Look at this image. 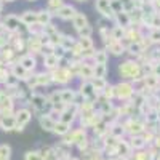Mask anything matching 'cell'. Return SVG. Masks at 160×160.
I'll return each mask as SVG.
<instances>
[{"mask_svg": "<svg viewBox=\"0 0 160 160\" xmlns=\"http://www.w3.org/2000/svg\"><path fill=\"white\" fill-rule=\"evenodd\" d=\"M42 62H43V69L48 71V72H51V71H55L56 68H59L61 59L51 53V55H43L42 56Z\"/></svg>", "mask_w": 160, "mask_h": 160, "instance_id": "obj_15", "label": "cell"}, {"mask_svg": "<svg viewBox=\"0 0 160 160\" xmlns=\"http://www.w3.org/2000/svg\"><path fill=\"white\" fill-rule=\"evenodd\" d=\"M2 24L5 26L7 32L16 34L22 22H21V19H19V15H16V13H8V15L2 16Z\"/></svg>", "mask_w": 160, "mask_h": 160, "instance_id": "obj_6", "label": "cell"}, {"mask_svg": "<svg viewBox=\"0 0 160 160\" xmlns=\"http://www.w3.org/2000/svg\"><path fill=\"white\" fill-rule=\"evenodd\" d=\"M125 32H127V29L122 28V26H117L115 24V26H112V28H111V37L114 40H123Z\"/></svg>", "mask_w": 160, "mask_h": 160, "instance_id": "obj_27", "label": "cell"}, {"mask_svg": "<svg viewBox=\"0 0 160 160\" xmlns=\"http://www.w3.org/2000/svg\"><path fill=\"white\" fill-rule=\"evenodd\" d=\"M56 123V118H53L50 114H43V115H38V125L43 131H50L53 133V128H55Z\"/></svg>", "mask_w": 160, "mask_h": 160, "instance_id": "obj_17", "label": "cell"}, {"mask_svg": "<svg viewBox=\"0 0 160 160\" xmlns=\"http://www.w3.org/2000/svg\"><path fill=\"white\" fill-rule=\"evenodd\" d=\"M26 2H31L32 3V2H38V0H26Z\"/></svg>", "mask_w": 160, "mask_h": 160, "instance_id": "obj_47", "label": "cell"}, {"mask_svg": "<svg viewBox=\"0 0 160 160\" xmlns=\"http://www.w3.org/2000/svg\"><path fill=\"white\" fill-rule=\"evenodd\" d=\"M10 47L15 50L18 55H22L28 48V37H22V35H18V34H11V38H10Z\"/></svg>", "mask_w": 160, "mask_h": 160, "instance_id": "obj_11", "label": "cell"}, {"mask_svg": "<svg viewBox=\"0 0 160 160\" xmlns=\"http://www.w3.org/2000/svg\"><path fill=\"white\" fill-rule=\"evenodd\" d=\"M77 42V38L75 37H72V35H69V34H62L61 32V47H64L66 50H71L72 48V45Z\"/></svg>", "mask_w": 160, "mask_h": 160, "instance_id": "obj_26", "label": "cell"}, {"mask_svg": "<svg viewBox=\"0 0 160 160\" xmlns=\"http://www.w3.org/2000/svg\"><path fill=\"white\" fill-rule=\"evenodd\" d=\"M71 130H72V125L62 122V120H56L55 128H53V133H55V135H58V136H66Z\"/></svg>", "mask_w": 160, "mask_h": 160, "instance_id": "obj_23", "label": "cell"}, {"mask_svg": "<svg viewBox=\"0 0 160 160\" xmlns=\"http://www.w3.org/2000/svg\"><path fill=\"white\" fill-rule=\"evenodd\" d=\"M21 85V82H19V78L18 77H15L11 72H10V75L7 77V80H5V83H3V88H16V87H19Z\"/></svg>", "mask_w": 160, "mask_h": 160, "instance_id": "obj_32", "label": "cell"}, {"mask_svg": "<svg viewBox=\"0 0 160 160\" xmlns=\"http://www.w3.org/2000/svg\"><path fill=\"white\" fill-rule=\"evenodd\" d=\"M135 95V87H133L128 80H122L115 85V99L120 101H130Z\"/></svg>", "mask_w": 160, "mask_h": 160, "instance_id": "obj_3", "label": "cell"}, {"mask_svg": "<svg viewBox=\"0 0 160 160\" xmlns=\"http://www.w3.org/2000/svg\"><path fill=\"white\" fill-rule=\"evenodd\" d=\"M77 40H78L80 47H82L83 50H91V48H95V42H93V37H90V38H77Z\"/></svg>", "mask_w": 160, "mask_h": 160, "instance_id": "obj_35", "label": "cell"}, {"mask_svg": "<svg viewBox=\"0 0 160 160\" xmlns=\"http://www.w3.org/2000/svg\"><path fill=\"white\" fill-rule=\"evenodd\" d=\"M149 38L152 40V42H160V29L152 31V32H151V35H149Z\"/></svg>", "mask_w": 160, "mask_h": 160, "instance_id": "obj_41", "label": "cell"}, {"mask_svg": "<svg viewBox=\"0 0 160 160\" xmlns=\"http://www.w3.org/2000/svg\"><path fill=\"white\" fill-rule=\"evenodd\" d=\"M8 75H10V68L7 64H0V85L5 83V80H7Z\"/></svg>", "mask_w": 160, "mask_h": 160, "instance_id": "obj_37", "label": "cell"}, {"mask_svg": "<svg viewBox=\"0 0 160 160\" xmlns=\"http://www.w3.org/2000/svg\"><path fill=\"white\" fill-rule=\"evenodd\" d=\"M18 62L22 66V68H24L26 71H29L31 74H34V72L37 71V66H38L37 56L31 55V53H22V55H19Z\"/></svg>", "mask_w": 160, "mask_h": 160, "instance_id": "obj_9", "label": "cell"}, {"mask_svg": "<svg viewBox=\"0 0 160 160\" xmlns=\"http://www.w3.org/2000/svg\"><path fill=\"white\" fill-rule=\"evenodd\" d=\"M75 2H78V3H85L87 0H75Z\"/></svg>", "mask_w": 160, "mask_h": 160, "instance_id": "obj_44", "label": "cell"}, {"mask_svg": "<svg viewBox=\"0 0 160 160\" xmlns=\"http://www.w3.org/2000/svg\"><path fill=\"white\" fill-rule=\"evenodd\" d=\"M0 21H2V15H0Z\"/></svg>", "mask_w": 160, "mask_h": 160, "instance_id": "obj_48", "label": "cell"}, {"mask_svg": "<svg viewBox=\"0 0 160 160\" xmlns=\"http://www.w3.org/2000/svg\"><path fill=\"white\" fill-rule=\"evenodd\" d=\"M42 35H29L28 37V48L26 51L31 53V55L37 56V55H42V50H43V43H42Z\"/></svg>", "mask_w": 160, "mask_h": 160, "instance_id": "obj_10", "label": "cell"}, {"mask_svg": "<svg viewBox=\"0 0 160 160\" xmlns=\"http://www.w3.org/2000/svg\"><path fill=\"white\" fill-rule=\"evenodd\" d=\"M118 74L122 77V80H131V82H136L141 77V66L138 61H123L118 64Z\"/></svg>", "mask_w": 160, "mask_h": 160, "instance_id": "obj_1", "label": "cell"}, {"mask_svg": "<svg viewBox=\"0 0 160 160\" xmlns=\"http://www.w3.org/2000/svg\"><path fill=\"white\" fill-rule=\"evenodd\" d=\"M19 19L24 26H28V28L37 24V10H24L19 15Z\"/></svg>", "mask_w": 160, "mask_h": 160, "instance_id": "obj_19", "label": "cell"}, {"mask_svg": "<svg viewBox=\"0 0 160 160\" xmlns=\"http://www.w3.org/2000/svg\"><path fill=\"white\" fill-rule=\"evenodd\" d=\"M93 72H95V77L98 78H106L109 74V68L108 64H95L93 66Z\"/></svg>", "mask_w": 160, "mask_h": 160, "instance_id": "obj_25", "label": "cell"}, {"mask_svg": "<svg viewBox=\"0 0 160 160\" xmlns=\"http://www.w3.org/2000/svg\"><path fill=\"white\" fill-rule=\"evenodd\" d=\"M56 32H59L58 31V28L53 22H50V24H47V26H43V35H47V37H50V35H53V34H56Z\"/></svg>", "mask_w": 160, "mask_h": 160, "instance_id": "obj_38", "label": "cell"}, {"mask_svg": "<svg viewBox=\"0 0 160 160\" xmlns=\"http://www.w3.org/2000/svg\"><path fill=\"white\" fill-rule=\"evenodd\" d=\"M93 66L95 64H88L82 61V66H80V72H78V80H91L95 78V72H93Z\"/></svg>", "mask_w": 160, "mask_h": 160, "instance_id": "obj_20", "label": "cell"}, {"mask_svg": "<svg viewBox=\"0 0 160 160\" xmlns=\"http://www.w3.org/2000/svg\"><path fill=\"white\" fill-rule=\"evenodd\" d=\"M77 90L82 93L83 98H85L87 101H91V102L98 101V96H99V95H98V91L95 90V87H93L91 80H80Z\"/></svg>", "mask_w": 160, "mask_h": 160, "instance_id": "obj_5", "label": "cell"}, {"mask_svg": "<svg viewBox=\"0 0 160 160\" xmlns=\"http://www.w3.org/2000/svg\"><path fill=\"white\" fill-rule=\"evenodd\" d=\"M152 71H154V75H158V74H160V66H158V64H155Z\"/></svg>", "mask_w": 160, "mask_h": 160, "instance_id": "obj_42", "label": "cell"}, {"mask_svg": "<svg viewBox=\"0 0 160 160\" xmlns=\"http://www.w3.org/2000/svg\"><path fill=\"white\" fill-rule=\"evenodd\" d=\"M53 19H55V15H53L48 8H40V10H37V24L47 26V24L53 22Z\"/></svg>", "mask_w": 160, "mask_h": 160, "instance_id": "obj_18", "label": "cell"}, {"mask_svg": "<svg viewBox=\"0 0 160 160\" xmlns=\"http://www.w3.org/2000/svg\"><path fill=\"white\" fill-rule=\"evenodd\" d=\"M71 22H72V28H74V31L77 32V31H80V29H83L85 26H88L90 22H88V18H87V15L85 13H82V11H78L77 10V13L74 15V18L71 19Z\"/></svg>", "mask_w": 160, "mask_h": 160, "instance_id": "obj_16", "label": "cell"}, {"mask_svg": "<svg viewBox=\"0 0 160 160\" xmlns=\"http://www.w3.org/2000/svg\"><path fill=\"white\" fill-rule=\"evenodd\" d=\"M111 8L114 10L115 15H117V13H120V11H123V5H122L120 0H111Z\"/></svg>", "mask_w": 160, "mask_h": 160, "instance_id": "obj_39", "label": "cell"}, {"mask_svg": "<svg viewBox=\"0 0 160 160\" xmlns=\"http://www.w3.org/2000/svg\"><path fill=\"white\" fill-rule=\"evenodd\" d=\"M146 2H149V3H155L157 0H146Z\"/></svg>", "mask_w": 160, "mask_h": 160, "instance_id": "obj_45", "label": "cell"}, {"mask_svg": "<svg viewBox=\"0 0 160 160\" xmlns=\"http://www.w3.org/2000/svg\"><path fill=\"white\" fill-rule=\"evenodd\" d=\"M95 8L99 13V16L109 19V21H114L115 13L111 8V0H95Z\"/></svg>", "mask_w": 160, "mask_h": 160, "instance_id": "obj_7", "label": "cell"}, {"mask_svg": "<svg viewBox=\"0 0 160 160\" xmlns=\"http://www.w3.org/2000/svg\"><path fill=\"white\" fill-rule=\"evenodd\" d=\"M77 13V8L71 3H64L56 13H55V18L61 19V21H71L74 18V15Z\"/></svg>", "mask_w": 160, "mask_h": 160, "instance_id": "obj_12", "label": "cell"}, {"mask_svg": "<svg viewBox=\"0 0 160 160\" xmlns=\"http://www.w3.org/2000/svg\"><path fill=\"white\" fill-rule=\"evenodd\" d=\"M109 56H111V55H109V51L102 47V48L95 50V55H93V61H95V64H108Z\"/></svg>", "mask_w": 160, "mask_h": 160, "instance_id": "obj_22", "label": "cell"}, {"mask_svg": "<svg viewBox=\"0 0 160 160\" xmlns=\"http://www.w3.org/2000/svg\"><path fill=\"white\" fill-rule=\"evenodd\" d=\"M2 34H7V29H5V26L2 24V21H0V35Z\"/></svg>", "mask_w": 160, "mask_h": 160, "instance_id": "obj_43", "label": "cell"}, {"mask_svg": "<svg viewBox=\"0 0 160 160\" xmlns=\"http://www.w3.org/2000/svg\"><path fill=\"white\" fill-rule=\"evenodd\" d=\"M15 117H16V127H21L26 130V127L31 123V120L34 117V112L28 108H19L15 111Z\"/></svg>", "mask_w": 160, "mask_h": 160, "instance_id": "obj_8", "label": "cell"}, {"mask_svg": "<svg viewBox=\"0 0 160 160\" xmlns=\"http://www.w3.org/2000/svg\"><path fill=\"white\" fill-rule=\"evenodd\" d=\"M0 87H2V85H0Z\"/></svg>", "mask_w": 160, "mask_h": 160, "instance_id": "obj_49", "label": "cell"}, {"mask_svg": "<svg viewBox=\"0 0 160 160\" xmlns=\"http://www.w3.org/2000/svg\"><path fill=\"white\" fill-rule=\"evenodd\" d=\"M47 99H48V102H50L51 106H56V104L62 102V101H61V93H59V90H55V91L48 93Z\"/></svg>", "mask_w": 160, "mask_h": 160, "instance_id": "obj_33", "label": "cell"}, {"mask_svg": "<svg viewBox=\"0 0 160 160\" xmlns=\"http://www.w3.org/2000/svg\"><path fill=\"white\" fill-rule=\"evenodd\" d=\"M102 43L111 56H122L127 53V47L123 45L122 40H114L112 37H108L106 40H102Z\"/></svg>", "mask_w": 160, "mask_h": 160, "instance_id": "obj_4", "label": "cell"}, {"mask_svg": "<svg viewBox=\"0 0 160 160\" xmlns=\"http://www.w3.org/2000/svg\"><path fill=\"white\" fill-rule=\"evenodd\" d=\"M50 74H51L53 83L61 85V87H68L69 83L74 82V78H75L68 66H59V68H56L55 71H51Z\"/></svg>", "mask_w": 160, "mask_h": 160, "instance_id": "obj_2", "label": "cell"}, {"mask_svg": "<svg viewBox=\"0 0 160 160\" xmlns=\"http://www.w3.org/2000/svg\"><path fill=\"white\" fill-rule=\"evenodd\" d=\"M59 93H61V101L64 102V104H72L74 102V98H75V95H77V88H71V87H62L61 90H59Z\"/></svg>", "mask_w": 160, "mask_h": 160, "instance_id": "obj_21", "label": "cell"}, {"mask_svg": "<svg viewBox=\"0 0 160 160\" xmlns=\"http://www.w3.org/2000/svg\"><path fill=\"white\" fill-rule=\"evenodd\" d=\"M93 34H95V28L91 24H88L83 29L77 31V38H90V37H93Z\"/></svg>", "mask_w": 160, "mask_h": 160, "instance_id": "obj_30", "label": "cell"}, {"mask_svg": "<svg viewBox=\"0 0 160 160\" xmlns=\"http://www.w3.org/2000/svg\"><path fill=\"white\" fill-rule=\"evenodd\" d=\"M10 158H11V146L0 144V160H10Z\"/></svg>", "mask_w": 160, "mask_h": 160, "instance_id": "obj_34", "label": "cell"}, {"mask_svg": "<svg viewBox=\"0 0 160 160\" xmlns=\"http://www.w3.org/2000/svg\"><path fill=\"white\" fill-rule=\"evenodd\" d=\"M114 21H115L117 26H122V28H125V29H128L130 26H131V19H130V15H128L127 11L117 13L115 18H114Z\"/></svg>", "mask_w": 160, "mask_h": 160, "instance_id": "obj_24", "label": "cell"}, {"mask_svg": "<svg viewBox=\"0 0 160 160\" xmlns=\"http://www.w3.org/2000/svg\"><path fill=\"white\" fill-rule=\"evenodd\" d=\"M5 3H10V2H15V0H3Z\"/></svg>", "mask_w": 160, "mask_h": 160, "instance_id": "obj_46", "label": "cell"}, {"mask_svg": "<svg viewBox=\"0 0 160 160\" xmlns=\"http://www.w3.org/2000/svg\"><path fill=\"white\" fill-rule=\"evenodd\" d=\"M91 83H93V87H95V90L98 91V95L99 93L109 85V82H108V78H98V77H95V78H91Z\"/></svg>", "mask_w": 160, "mask_h": 160, "instance_id": "obj_28", "label": "cell"}, {"mask_svg": "<svg viewBox=\"0 0 160 160\" xmlns=\"http://www.w3.org/2000/svg\"><path fill=\"white\" fill-rule=\"evenodd\" d=\"M127 51L130 53V55H133V56H139L141 53L144 51V48H142V45L139 42H133V43L127 45Z\"/></svg>", "mask_w": 160, "mask_h": 160, "instance_id": "obj_29", "label": "cell"}, {"mask_svg": "<svg viewBox=\"0 0 160 160\" xmlns=\"http://www.w3.org/2000/svg\"><path fill=\"white\" fill-rule=\"evenodd\" d=\"M0 128L3 131H15L16 130V117L15 114H0Z\"/></svg>", "mask_w": 160, "mask_h": 160, "instance_id": "obj_13", "label": "cell"}, {"mask_svg": "<svg viewBox=\"0 0 160 160\" xmlns=\"http://www.w3.org/2000/svg\"><path fill=\"white\" fill-rule=\"evenodd\" d=\"M64 3H66L64 0H47V7H45V8H48L53 15H55V13H56Z\"/></svg>", "mask_w": 160, "mask_h": 160, "instance_id": "obj_31", "label": "cell"}, {"mask_svg": "<svg viewBox=\"0 0 160 160\" xmlns=\"http://www.w3.org/2000/svg\"><path fill=\"white\" fill-rule=\"evenodd\" d=\"M24 160H43L40 151H28L24 154Z\"/></svg>", "mask_w": 160, "mask_h": 160, "instance_id": "obj_36", "label": "cell"}, {"mask_svg": "<svg viewBox=\"0 0 160 160\" xmlns=\"http://www.w3.org/2000/svg\"><path fill=\"white\" fill-rule=\"evenodd\" d=\"M8 68H10V72H11L13 75H15V77H18V78H19V82H21V83H24V82H28V80H29V77L32 75V74H31L29 71H26V69L22 68V66H21L19 62H15V64H10Z\"/></svg>", "mask_w": 160, "mask_h": 160, "instance_id": "obj_14", "label": "cell"}, {"mask_svg": "<svg viewBox=\"0 0 160 160\" xmlns=\"http://www.w3.org/2000/svg\"><path fill=\"white\" fill-rule=\"evenodd\" d=\"M130 146H133V148H142V146H144V141L139 138V136H133L131 138V142H130Z\"/></svg>", "mask_w": 160, "mask_h": 160, "instance_id": "obj_40", "label": "cell"}]
</instances>
